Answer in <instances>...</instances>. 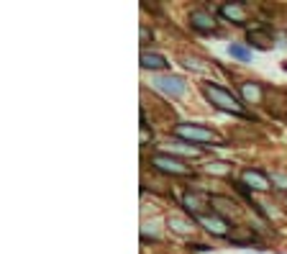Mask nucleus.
<instances>
[{
	"label": "nucleus",
	"instance_id": "obj_1",
	"mask_svg": "<svg viewBox=\"0 0 287 254\" xmlns=\"http://www.w3.org/2000/svg\"><path fill=\"white\" fill-rule=\"evenodd\" d=\"M202 95L208 98L211 105H216L218 111H226V113H233V116H246L241 100L236 95H231V90H226L218 82H205L202 85Z\"/></svg>",
	"mask_w": 287,
	"mask_h": 254
},
{
	"label": "nucleus",
	"instance_id": "obj_2",
	"mask_svg": "<svg viewBox=\"0 0 287 254\" xmlns=\"http://www.w3.org/2000/svg\"><path fill=\"white\" fill-rule=\"evenodd\" d=\"M175 136L177 139H185L190 144H216V147H223V141L218 139L216 131L211 129H205V126H197V123H180L175 126Z\"/></svg>",
	"mask_w": 287,
	"mask_h": 254
},
{
	"label": "nucleus",
	"instance_id": "obj_3",
	"mask_svg": "<svg viewBox=\"0 0 287 254\" xmlns=\"http://www.w3.org/2000/svg\"><path fill=\"white\" fill-rule=\"evenodd\" d=\"M151 85H154L159 93L167 95V98H182L187 93V82L180 75H156L151 80Z\"/></svg>",
	"mask_w": 287,
	"mask_h": 254
},
{
	"label": "nucleus",
	"instance_id": "obj_4",
	"mask_svg": "<svg viewBox=\"0 0 287 254\" xmlns=\"http://www.w3.org/2000/svg\"><path fill=\"white\" fill-rule=\"evenodd\" d=\"M151 167L159 169V172H164V175H172V177L190 175V167H185V162L177 159L175 154H154L151 157Z\"/></svg>",
	"mask_w": 287,
	"mask_h": 254
},
{
	"label": "nucleus",
	"instance_id": "obj_5",
	"mask_svg": "<svg viewBox=\"0 0 287 254\" xmlns=\"http://www.w3.org/2000/svg\"><path fill=\"white\" fill-rule=\"evenodd\" d=\"M197 224L208 231V234H213V236H221V239H226L228 236V221L223 219V216H218V213H202V216H197Z\"/></svg>",
	"mask_w": 287,
	"mask_h": 254
},
{
	"label": "nucleus",
	"instance_id": "obj_6",
	"mask_svg": "<svg viewBox=\"0 0 287 254\" xmlns=\"http://www.w3.org/2000/svg\"><path fill=\"white\" fill-rule=\"evenodd\" d=\"M241 183H243V188H252V190H259V193L269 190V177L262 169H243Z\"/></svg>",
	"mask_w": 287,
	"mask_h": 254
},
{
	"label": "nucleus",
	"instance_id": "obj_7",
	"mask_svg": "<svg viewBox=\"0 0 287 254\" xmlns=\"http://www.w3.org/2000/svg\"><path fill=\"white\" fill-rule=\"evenodd\" d=\"M182 203H185V208L190 210V213L197 219V216H202V208H205V203H208V195L205 193H200V190H185V195H182Z\"/></svg>",
	"mask_w": 287,
	"mask_h": 254
},
{
	"label": "nucleus",
	"instance_id": "obj_8",
	"mask_svg": "<svg viewBox=\"0 0 287 254\" xmlns=\"http://www.w3.org/2000/svg\"><path fill=\"white\" fill-rule=\"evenodd\" d=\"M218 13H221V18H226V21H231V23H236V26H243V23H246L243 3H223V6L218 8Z\"/></svg>",
	"mask_w": 287,
	"mask_h": 254
},
{
	"label": "nucleus",
	"instance_id": "obj_9",
	"mask_svg": "<svg viewBox=\"0 0 287 254\" xmlns=\"http://www.w3.org/2000/svg\"><path fill=\"white\" fill-rule=\"evenodd\" d=\"M238 93H241V98L249 103V105H259L262 98H264V90H262L259 82H241L238 85Z\"/></svg>",
	"mask_w": 287,
	"mask_h": 254
},
{
	"label": "nucleus",
	"instance_id": "obj_10",
	"mask_svg": "<svg viewBox=\"0 0 287 254\" xmlns=\"http://www.w3.org/2000/svg\"><path fill=\"white\" fill-rule=\"evenodd\" d=\"M190 23H192V28H197V31H213L216 18H213L208 11L197 8V11H192V13H190Z\"/></svg>",
	"mask_w": 287,
	"mask_h": 254
},
{
	"label": "nucleus",
	"instance_id": "obj_11",
	"mask_svg": "<svg viewBox=\"0 0 287 254\" xmlns=\"http://www.w3.org/2000/svg\"><path fill=\"white\" fill-rule=\"evenodd\" d=\"M141 67L154 72V69H167L170 62L164 59L161 54H156V52H144V54H141Z\"/></svg>",
	"mask_w": 287,
	"mask_h": 254
},
{
	"label": "nucleus",
	"instance_id": "obj_12",
	"mask_svg": "<svg viewBox=\"0 0 287 254\" xmlns=\"http://www.w3.org/2000/svg\"><path fill=\"white\" fill-rule=\"evenodd\" d=\"M167 226L172 229V231H177V234H192V229H195V224H192V219H185V216H167Z\"/></svg>",
	"mask_w": 287,
	"mask_h": 254
},
{
	"label": "nucleus",
	"instance_id": "obj_13",
	"mask_svg": "<svg viewBox=\"0 0 287 254\" xmlns=\"http://www.w3.org/2000/svg\"><path fill=\"white\" fill-rule=\"evenodd\" d=\"M249 41H252V44H257L259 49H269L272 47V36H269L267 28H252L249 31Z\"/></svg>",
	"mask_w": 287,
	"mask_h": 254
},
{
	"label": "nucleus",
	"instance_id": "obj_14",
	"mask_svg": "<svg viewBox=\"0 0 287 254\" xmlns=\"http://www.w3.org/2000/svg\"><path fill=\"white\" fill-rule=\"evenodd\" d=\"M228 54H231L233 59H238V62H252V59H254L252 49L246 47V44H228Z\"/></svg>",
	"mask_w": 287,
	"mask_h": 254
},
{
	"label": "nucleus",
	"instance_id": "obj_15",
	"mask_svg": "<svg viewBox=\"0 0 287 254\" xmlns=\"http://www.w3.org/2000/svg\"><path fill=\"white\" fill-rule=\"evenodd\" d=\"M269 183L277 188V190H284L287 193V172H282V169H272V172H267Z\"/></svg>",
	"mask_w": 287,
	"mask_h": 254
},
{
	"label": "nucleus",
	"instance_id": "obj_16",
	"mask_svg": "<svg viewBox=\"0 0 287 254\" xmlns=\"http://www.w3.org/2000/svg\"><path fill=\"white\" fill-rule=\"evenodd\" d=\"M205 172H208V175H228L231 164L228 162H208V164H205Z\"/></svg>",
	"mask_w": 287,
	"mask_h": 254
},
{
	"label": "nucleus",
	"instance_id": "obj_17",
	"mask_svg": "<svg viewBox=\"0 0 287 254\" xmlns=\"http://www.w3.org/2000/svg\"><path fill=\"white\" fill-rule=\"evenodd\" d=\"M182 62H185V67H187V69H195V72L205 69V67H202V62H200V59H195V57H185Z\"/></svg>",
	"mask_w": 287,
	"mask_h": 254
},
{
	"label": "nucleus",
	"instance_id": "obj_18",
	"mask_svg": "<svg viewBox=\"0 0 287 254\" xmlns=\"http://www.w3.org/2000/svg\"><path fill=\"white\" fill-rule=\"evenodd\" d=\"M190 246H192L195 251H213L211 246H205V244H190Z\"/></svg>",
	"mask_w": 287,
	"mask_h": 254
},
{
	"label": "nucleus",
	"instance_id": "obj_19",
	"mask_svg": "<svg viewBox=\"0 0 287 254\" xmlns=\"http://www.w3.org/2000/svg\"><path fill=\"white\" fill-rule=\"evenodd\" d=\"M146 39H151V31H146V28L141 26V41H146Z\"/></svg>",
	"mask_w": 287,
	"mask_h": 254
}]
</instances>
